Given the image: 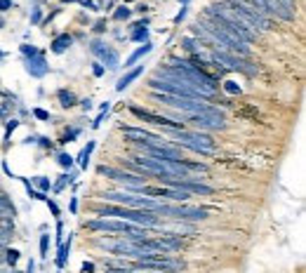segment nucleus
<instances>
[{"mask_svg": "<svg viewBox=\"0 0 306 273\" xmlns=\"http://www.w3.org/2000/svg\"><path fill=\"white\" fill-rule=\"evenodd\" d=\"M226 90L229 92H240V87H235L233 82H226Z\"/></svg>", "mask_w": 306, "mask_h": 273, "instance_id": "nucleus-40", "label": "nucleus"}, {"mask_svg": "<svg viewBox=\"0 0 306 273\" xmlns=\"http://www.w3.org/2000/svg\"><path fill=\"white\" fill-rule=\"evenodd\" d=\"M19 257H21V255H19L17 250H5V264L14 269V266H17V262H19Z\"/></svg>", "mask_w": 306, "mask_h": 273, "instance_id": "nucleus-22", "label": "nucleus"}, {"mask_svg": "<svg viewBox=\"0 0 306 273\" xmlns=\"http://www.w3.org/2000/svg\"><path fill=\"white\" fill-rule=\"evenodd\" d=\"M285 2H292V0H285Z\"/></svg>", "mask_w": 306, "mask_h": 273, "instance_id": "nucleus-47", "label": "nucleus"}, {"mask_svg": "<svg viewBox=\"0 0 306 273\" xmlns=\"http://www.w3.org/2000/svg\"><path fill=\"white\" fill-rule=\"evenodd\" d=\"M139 31H135L132 33V40H137V43H149V28H142V26H137Z\"/></svg>", "mask_w": 306, "mask_h": 273, "instance_id": "nucleus-24", "label": "nucleus"}, {"mask_svg": "<svg viewBox=\"0 0 306 273\" xmlns=\"http://www.w3.org/2000/svg\"><path fill=\"white\" fill-rule=\"evenodd\" d=\"M71 212H73V214L78 212V201H76V196H73V198H71Z\"/></svg>", "mask_w": 306, "mask_h": 273, "instance_id": "nucleus-39", "label": "nucleus"}, {"mask_svg": "<svg viewBox=\"0 0 306 273\" xmlns=\"http://www.w3.org/2000/svg\"><path fill=\"white\" fill-rule=\"evenodd\" d=\"M142 73H144V66H137V68H130V71H127L125 75H123V78H120V80L116 82V92H125L127 87H130V85H132V82H135L137 78L142 75Z\"/></svg>", "mask_w": 306, "mask_h": 273, "instance_id": "nucleus-16", "label": "nucleus"}, {"mask_svg": "<svg viewBox=\"0 0 306 273\" xmlns=\"http://www.w3.org/2000/svg\"><path fill=\"white\" fill-rule=\"evenodd\" d=\"M210 62L219 68V66H224L229 71H238V73H245V75H257L259 73V66L252 64V62H247L243 57L238 55H231V52H224V50H210Z\"/></svg>", "mask_w": 306, "mask_h": 273, "instance_id": "nucleus-7", "label": "nucleus"}, {"mask_svg": "<svg viewBox=\"0 0 306 273\" xmlns=\"http://www.w3.org/2000/svg\"><path fill=\"white\" fill-rule=\"evenodd\" d=\"M9 240H12V233L9 231H0V250H7Z\"/></svg>", "mask_w": 306, "mask_h": 273, "instance_id": "nucleus-29", "label": "nucleus"}, {"mask_svg": "<svg viewBox=\"0 0 306 273\" xmlns=\"http://www.w3.org/2000/svg\"><path fill=\"white\" fill-rule=\"evenodd\" d=\"M186 123H191L198 132L224 130L226 128V116H224V111H219V109H215V106L207 104L200 113H191V116H186Z\"/></svg>", "mask_w": 306, "mask_h": 273, "instance_id": "nucleus-9", "label": "nucleus"}, {"mask_svg": "<svg viewBox=\"0 0 306 273\" xmlns=\"http://www.w3.org/2000/svg\"><path fill=\"white\" fill-rule=\"evenodd\" d=\"M85 228L104 231V233H125L123 238H127V240L149 238V228L146 226H137V224H130V221H123V219H90L85 224Z\"/></svg>", "mask_w": 306, "mask_h": 273, "instance_id": "nucleus-5", "label": "nucleus"}, {"mask_svg": "<svg viewBox=\"0 0 306 273\" xmlns=\"http://www.w3.org/2000/svg\"><path fill=\"white\" fill-rule=\"evenodd\" d=\"M120 132L132 144H167V139L162 135H155V132H149V130H142V128H120Z\"/></svg>", "mask_w": 306, "mask_h": 273, "instance_id": "nucleus-13", "label": "nucleus"}, {"mask_svg": "<svg viewBox=\"0 0 306 273\" xmlns=\"http://www.w3.org/2000/svg\"><path fill=\"white\" fill-rule=\"evenodd\" d=\"M186 14H189V9H186V5H181V12L174 17V24H181V21L186 19Z\"/></svg>", "mask_w": 306, "mask_h": 273, "instance_id": "nucleus-32", "label": "nucleus"}, {"mask_svg": "<svg viewBox=\"0 0 306 273\" xmlns=\"http://www.w3.org/2000/svg\"><path fill=\"white\" fill-rule=\"evenodd\" d=\"M5 264V250H0V266Z\"/></svg>", "mask_w": 306, "mask_h": 273, "instance_id": "nucleus-43", "label": "nucleus"}, {"mask_svg": "<svg viewBox=\"0 0 306 273\" xmlns=\"http://www.w3.org/2000/svg\"><path fill=\"white\" fill-rule=\"evenodd\" d=\"M179 2H181V5H189V0H179Z\"/></svg>", "mask_w": 306, "mask_h": 273, "instance_id": "nucleus-45", "label": "nucleus"}, {"mask_svg": "<svg viewBox=\"0 0 306 273\" xmlns=\"http://www.w3.org/2000/svg\"><path fill=\"white\" fill-rule=\"evenodd\" d=\"M26 273H36V262H33V259L28 262V266H26Z\"/></svg>", "mask_w": 306, "mask_h": 273, "instance_id": "nucleus-38", "label": "nucleus"}, {"mask_svg": "<svg viewBox=\"0 0 306 273\" xmlns=\"http://www.w3.org/2000/svg\"><path fill=\"white\" fill-rule=\"evenodd\" d=\"M80 104H82V109H85V111L92 109V99H85V101H80Z\"/></svg>", "mask_w": 306, "mask_h": 273, "instance_id": "nucleus-41", "label": "nucleus"}, {"mask_svg": "<svg viewBox=\"0 0 306 273\" xmlns=\"http://www.w3.org/2000/svg\"><path fill=\"white\" fill-rule=\"evenodd\" d=\"M203 17H205L207 21L217 24L219 28H224L226 33H231V36L238 38V40H240V43H245V45H250V43H254V40H257V33H254L252 28L247 26V24H243V21L235 17L233 12H229V9H226L219 0H217L215 5L205 7Z\"/></svg>", "mask_w": 306, "mask_h": 273, "instance_id": "nucleus-1", "label": "nucleus"}, {"mask_svg": "<svg viewBox=\"0 0 306 273\" xmlns=\"http://www.w3.org/2000/svg\"><path fill=\"white\" fill-rule=\"evenodd\" d=\"M47 245H50V236L43 233V236H40V257H43V259H47Z\"/></svg>", "mask_w": 306, "mask_h": 273, "instance_id": "nucleus-28", "label": "nucleus"}, {"mask_svg": "<svg viewBox=\"0 0 306 273\" xmlns=\"http://www.w3.org/2000/svg\"><path fill=\"white\" fill-rule=\"evenodd\" d=\"M26 71L31 73L33 78H45L47 73H50V66H47L43 52L36 57H26Z\"/></svg>", "mask_w": 306, "mask_h": 273, "instance_id": "nucleus-15", "label": "nucleus"}, {"mask_svg": "<svg viewBox=\"0 0 306 273\" xmlns=\"http://www.w3.org/2000/svg\"><path fill=\"white\" fill-rule=\"evenodd\" d=\"M0 273H21V271H17V269H7V271H5V269H0Z\"/></svg>", "mask_w": 306, "mask_h": 273, "instance_id": "nucleus-42", "label": "nucleus"}, {"mask_svg": "<svg viewBox=\"0 0 306 273\" xmlns=\"http://www.w3.org/2000/svg\"><path fill=\"white\" fill-rule=\"evenodd\" d=\"M125 269L151 271V273H179L186 269V262L172 255H146L142 259H135V262H127L125 259Z\"/></svg>", "mask_w": 306, "mask_h": 273, "instance_id": "nucleus-4", "label": "nucleus"}, {"mask_svg": "<svg viewBox=\"0 0 306 273\" xmlns=\"http://www.w3.org/2000/svg\"><path fill=\"white\" fill-rule=\"evenodd\" d=\"M0 59H2V50H0Z\"/></svg>", "mask_w": 306, "mask_h": 273, "instance_id": "nucleus-46", "label": "nucleus"}, {"mask_svg": "<svg viewBox=\"0 0 306 273\" xmlns=\"http://www.w3.org/2000/svg\"><path fill=\"white\" fill-rule=\"evenodd\" d=\"M57 99H59V104H62L64 109H73V106L78 104V97H76L71 90H59L57 92Z\"/></svg>", "mask_w": 306, "mask_h": 273, "instance_id": "nucleus-20", "label": "nucleus"}, {"mask_svg": "<svg viewBox=\"0 0 306 273\" xmlns=\"http://www.w3.org/2000/svg\"><path fill=\"white\" fill-rule=\"evenodd\" d=\"M57 163L62 165V167H66V170H71L73 167V158L69 153H59V158H57Z\"/></svg>", "mask_w": 306, "mask_h": 273, "instance_id": "nucleus-25", "label": "nucleus"}, {"mask_svg": "<svg viewBox=\"0 0 306 273\" xmlns=\"http://www.w3.org/2000/svg\"><path fill=\"white\" fill-rule=\"evenodd\" d=\"M45 203H47V207H50V212H52L54 217L59 219V214H62V212H59V207H57V203H54V201H50V198H47Z\"/></svg>", "mask_w": 306, "mask_h": 273, "instance_id": "nucleus-31", "label": "nucleus"}, {"mask_svg": "<svg viewBox=\"0 0 306 273\" xmlns=\"http://www.w3.org/2000/svg\"><path fill=\"white\" fill-rule=\"evenodd\" d=\"M82 273H94V264H92V262H85V264H82Z\"/></svg>", "mask_w": 306, "mask_h": 273, "instance_id": "nucleus-35", "label": "nucleus"}, {"mask_svg": "<svg viewBox=\"0 0 306 273\" xmlns=\"http://www.w3.org/2000/svg\"><path fill=\"white\" fill-rule=\"evenodd\" d=\"M2 26H5V19H2V17H0V28H2Z\"/></svg>", "mask_w": 306, "mask_h": 273, "instance_id": "nucleus-44", "label": "nucleus"}, {"mask_svg": "<svg viewBox=\"0 0 306 273\" xmlns=\"http://www.w3.org/2000/svg\"><path fill=\"white\" fill-rule=\"evenodd\" d=\"M170 136L174 139L181 148H189L193 153L200 155H212L217 151V141L207 132H198V130H162V136Z\"/></svg>", "mask_w": 306, "mask_h": 273, "instance_id": "nucleus-3", "label": "nucleus"}, {"mask_svg": "<svg viewBox=\"0 0 306 273\" xmlns=\"http://www.w3.org/2000/svg\"><path fill=\"white\" fill-rule=\"evenodd\" d=\"M92 71H94V75H97V78H101V75H104V66L94 64V68H92Z\"/></svg>", "mask_w": 306, "mask_h": 273, "instance_id": "nucleus-36", "label": "nucleus"}, {"mask_svg": "<svg viewBox=\"0 0 306 273\" xmlns=\"http://www.w3.org/2000/svg\"><path fill=\"white\" fill-rule=\"evenodd\" d=\"M71 45H73V38L69 36V33H62V36H57L52 40V52L54 55H62V52H66Z\"/></svg>", "mask_w": 306, "mask_h": 273, "instance_id": "nucleus-17", "label": "nucleus"}, {"mask_svg": "<svg viewBox=\"0 0 306 273\" xmlns=\"http://www.w3.org/2000/svg\"><path fill=\"white\" fill-rule=\"evenodd\" d=\"M94 141H87V146L80 151V155H78V163H80V167L82 170H87V165H90V155H92V151H94Z\"/></svg>", "mask_w": 306, "mask_h": 273, "instance_id": "nucleus-21", "label": "nucleus"}, {"mask_svg": "<svg viewBox=\"0 0 306 273\" xmlns=\"http://www.w3.org/2000/svg\"><path fill=\"white\" fill-rule=\"evenodd\" d=\"M21 55L24 57H36V55H40V50L33 47V45H21Z\"/></svg>", "mask_w": 306, "mask_h": 273, "instance_id": "nucleus-30", "label": "nucleus"}, {"mask_svg": "<svg viewBox=\"0 0 306 273\" xmlns=\"http://www.w3.org/2000/svg\"><path fill=\"white\" fill-rule=\"evenodd\" d=\"M151 52H153V45H151V43H144V45L139 47V50H135V52H132V55L127 57V62H125V68H130V66H135L137 62H139V59H142V57L151 55Z\"/></svg>", "mask_w": 306, "mask_h": 273, "instance_id": "nucleus-18", "label": "nucleus"}, {"mask_svg": "<svg viewBox=\"0 0 306 273\" xmlns=\"http://www.w3.org/2000/svg\"><path fill=\"white\" fill-rule=\"evenodd\" d=\"M92 55L99 57L108 68H118V62H120V59H118V52L113 50V47H108V45H104V43L97 40V43H92Z\"/></svg>", "mask_w": 306, "mask_h": 273, "instance_id": "nucleus-14", "label": "nucleus"}, {"mask_svg": "<svg viewBox=\"0 0 306 273\" xmlns=\"http://www.w3.org/2000/svg\"><path fill=\"white\" fill-rule=\"evenodd\" d=\"M101 198L113 205H123V207H132V209H151L158 214L162 203L153 201V198H144V196H137V193H130V191H104Z\"/></svg>", "mask_w": 306, "mask_h": 273, "instance_id": "nucleus-6", "label": "nucleus"}, {"mask_svg": "<svg viewBox=\"0 0 306 273\" xmlns=\"http://www.w3.org/2000/svg\"><path fill=\"white\" fill-rule=\"evenodd\" d=\"M17 125H19V120H9L7 123V135L12 132V130H17Z\"/></svg>", "mask_w": 306, "mask_h": 273, "instance_id": "nucleus-37", "label": "nucleus"}, {"mask_svg": "<svg viewBox=\"0 0 306 273\" xmlns=\"http://www.w3.org/2000/svg\"><path fill=\"white\" fill-rule=\"evenodd\" d=\"M36 184H38V189H40V193H45V191L52 189V184H50L47 177H36Z\"/></svg>", "mask_w": 306, "mask_h": 273, "instance_id": "nucleus-26", "label": "nucleus"}, {"mask_svg": "<svg viewBox=\"0 0 306 273\" xmlns=\"http://www.w3.org/2000/svg\"><path fill=\"white\" fill-rule=\"evenodd\" d=\"M130 14H132V9L127 7V5H120V7L113 12V19H116V21H123V19H130Z\"/></svg>", "mask_w": 306, "mask_h": 273, "instance_id": "nucleus-23", "label": "nucleus"}, {"mask_svg": "<svg viewBox=\"0 0 306 273\" xmlns=\"http://www.w3.org/2000/svg\"><path fill=\"white\" fill-rule=\"evenodd\" d=\"M158 217L181 219V221H203L210 217V212L205 207H196V205H167V203H162L158 209Z\"/></svg>", "mask_w": 306, "mask_h": 273, "instance_id": "nucleus-10", "label": "nucleus"}, {"mask_svg": "<svg viewBox=\"0 0 306 273\" xmlns=\"http://www.w3.org/2000/svg\"><path fill=\"white\" fill-rule=\"evenodd\" d=\"M106 273H151V271H135V269H118V266H106Z\"/></svg>", "mask_w": 306, "mask_h": 273, "instance_id": "nucleus-27", "label": "nucleus"}, {"mask_svg": "<svg viewBox=\"0 0 306 273\" xmlns=\"http://www.w3.org/2000/svg\"><path fill=\"white\" fill-rule=\"evenodd\" d=\"M219 2H222L229 12H233V14L240 19L243 24H247L254 33H257V28H259V31H271V19L266 17V14H261V12H254V9L245 7V5H240L238 0H219Z\"/></svg>", "mask_w": 306, "mask_h": 273, "instance_id": "nucleus-8", "label": "nucleus"}, {"mask_svg": "<svg viewBox=\"0 0 306 273\" xmlns=\"http://www.w3.org/2000/svg\"><path fill=\"white\" fill-rule=\"evenodd\" d=\"M99 219H108L116 217L123 219V221H130V224H137V226H146V228H160L162 219L151 212V209H132V207H123V205H101V207L94 209Z\"/></svg>", "mask_w": 306, "mask_h": 273, "instance_id": "nucleus-2", "label": "nucleus"}, {"mask_svg": "<svg viewBox=\"0 0 306 273\" xmlns=\"http://www.w3.org/2000/svg\"><path fill=\"white\" fill-rule=\"evenodd\" d=\"M127 111H130L132 116H137L139 120L155 125V128H162V130H184V123H177V120L165 118V116H160V113H153V111L139 109V106H127Z\"/></svg>", "mask_w": 306, "mask_h": 273, "instance_id": "nucleus-12", "label": "nucleus"}, {"mask_svg": "<svg viewBox=\"0 0 306 273\" xmlns=\"http://www.w3.org/2000/svg\"><path fill=\"white\" fill-rule=\"evenodd\" d=\"M71 243H73V233H69V240H64L62 245H59V257H57V269H59V271L66 266L69 252H71Z\"/></svg>", "mask_w": 306, "mask_h": 273, "instance_id": "nucleus-19", "label": "nucleus"}, {"mask_svg": "<svg viewBox=\"0 0 306 273\" xmlns=\"http://www.w3.org/2000/svg\"><path fill=\"white\" fill-rule=\"evenodd\" d=\"M97 172L101 177H108V179H113V182L123 184L125 189H135V186H144L149 179L142 177V174H132V172H125V170H120V167H106V165H99L97 167Z\"/></svg>", "mask_w": 306, "mask_h": 273, "instance_id": "nucleus-11", "label": "nucleus"}, {"mask_svg": "<svg viewBox=\"0 0 306 273\" xmlns=\"http://www.w3.org/2000/svg\"><path fill=\"white\" fill-rule=\"evenodd\" d=\"M33 116H36L38 120H50V113H47V111H43V109H36V111H33Z\"/></svg>", "mask_w": 306, "mask_h": 273, "instance_id": "nucleus-33", "label": "nucleus"}, {"mask_svg": "<svg viewBox=\"0 0 306 273\" xmlns=\"http://www.w3.org/2000/svg\"><path fill=\"white\" fill-rule=\"evenodd\" d=\"M12 0H0V12H7V9H12Z\"/></svg>", "mask_w": 306, "mask_h": 273, "instance_id": "nucleus-34", "label": "nucleus"}]
</instances>
